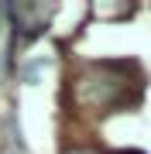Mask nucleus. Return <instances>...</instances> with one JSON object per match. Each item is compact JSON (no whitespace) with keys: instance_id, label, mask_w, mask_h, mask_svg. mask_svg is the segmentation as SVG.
<instances>
[{"instance_id":"nucleus-1","label":"nucleus","mask_w":151,"mask_h":154,"mask_svg":"<svg viewBox=\"0 0 151 154\" xmlns=\"http://www.w3.org/2000/svg\"><path fill=\"white\" fill-rule=\"evenodd\" d=\"M110 72H113V65H93L79 79L76 93H79V103L83 106H93V110L106 113V110H113L120 103V96L127 93V82L117 79V75H110Z\"/></svg>"},{"instance_id":"nucleus-2","label":"nucleus","mask_w":151,"mask_h":154,"mask_svg":"<svg viewBox=\"0 0 151 154\" xmlns=\"http://www.w3.org/2000/svg\"><path fill=\"white\" fill-rule=\"evenodd\" d=\"M48 14H52V7H41V4H17V7H11L14 24L21 31H28V34H38L41 28H45Z\"/></svg>"},{"instance_id":"nucleus-3","label":"nucleus","mask_w":151,"mask_h":154,"mask_svg":"<svg viewBox=\"0 0 151 154\" xmlns=\"http://www.w3.org/2000/svg\"><path fill=\"white\" fill-rule=\"evenodd\" d=\"M65 154H96V151H90V147H72V151H65Z\"/></svg>"}]
</instances>
